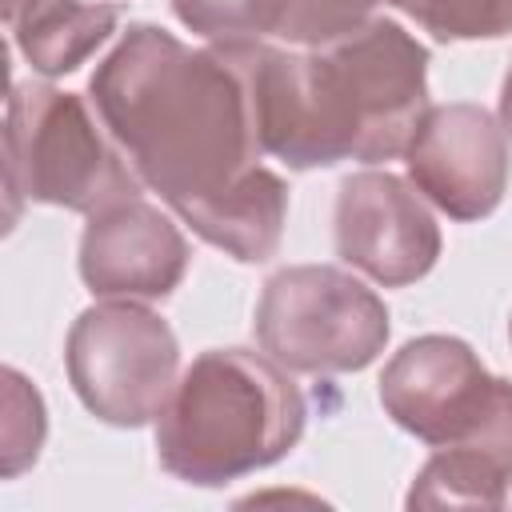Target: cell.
Masks as SVG:
<instances>
[{
  "mask_svg": "<svg viewBox=\"0 0 512 512\" xmlns=\"http://www.w3.org/2000/svg\"><path fill=\"white\" fill-rule=\"evenodd\" d=\"M384 4H392V8H396V4H400V0H384Z\"/></svg>",
  "mask_w": 512,
  "mask_h": 512,
  "instance_id": "obj_20",
  "label": "cell"
},
{
  "mask_svg": "<svg viewBox=\"0 0 512 512\" xmlns=\"http://www.w3.org/2000/svg\"><path fill=\"white\" fill-rule=\"evenodd\" d=\"M304 416V392L284 364L248 348H208L156 416V456L184 484H228L288 456Z\"/></svg>",
  "mask_w": 512,
  "mask_h": 512,
  "instance_id": "obj_2",
  "label": "cell"
},
{
  "mask_svg": "<svg viewBox=\"0 0 512 512\" xmlns=\"http://www.w3.org/2000/svg\"><path fill=\"white\" fill-rule=\"evenodd\" d=\"M508 132L480 104H436L420 116L404 164L416 192L452 220L488 216L508 188Z\"/></svg>",
  "mask_w": 512,
  "mask_h": 512,
  "instance_id": "obj_10",
  "label": "cell"
},
{
  "mask_svg": "<svg viewBox=\"0 0 512 512\" xmlns=\"http://www.w3.org/2000/svg\"><path fill=\"white\" fill-rule=\"evenodd\" d=\"M508 336H512V324H508Z\"/></svg>",
  "mask_w": 512,
  "mask_h": 512,
  "instance_id": "obj_21",
  "label": "cell"
},
{
  "mask_svg": "<svg viewBox=\"0 0 512 512\" xmlns=\"http://www.w3.org/2000/svg\"><path fill=\"white\" fill-rule=\"evenodd\" d=\"M436 40H496L512 32V0H400Z\"/></svg>",
  "mask_w": 512,
  "mask_h": 512,
  "instance_id": "obj_16",
  "label": "cell"
},
{
  "mask_svg": "<svg viewBox=\"0 0 512 512\" xmlns=\"http://www.w3.org/2000/svg\"><path fill=\"white\" fill-rule=\"evenodd\" d=\"M336 60L356 116V160L376 164L404 156L420 116L428 112V52L396 20H368L356 32L324 44Z\"/></svg>",
  "mask_w": 512,
  "mask_h": 512,
  "instance_id": "obj_8",
  "label": "cell"
},
{
  "mask_svg": "<svg viewBox=\"0 0 512 512\" xmlns=\"http://www.w3.org/2000/svg\"><path fill=\"white\" fill-rule=\"evenodd\" d=\"M336 252L384 288H404L432 272L440 228L416 184L392 172H356L336 192Z\"/></svg>",
  "mask_w": 512,
  "mask_h": 512,
  "instance_id": "obj_9",
  "label": "cell"
},
{
  "mask_svg": "<svg viewBox=\"0 0 512 512\" xmlns=\"http://www.w3.org/2000/svg\"><path fill=\"white\" fill-rule=\"evenodd\" d=\"M88 92L140 184L172 212L232 188L264 156L248 92L216 44L188 48L156 24H132Z\"/></svg>",
  "mask_w": 512,
  "mask_h": 512,
  "instance_id": "obj_1",
  "label": "cell"
},
{
  "mask_svg": "<svg viewBox=\"0 0 512 512\" xmlns=\"http://www.w3.org/2000/svg\"><path fill=\"white\" fill-rule=\"evenodd\" d=\"M4 20L36 72L64 76L116 32L120 8L112 0H4Z\"/></svg>",
  "mask_w": 512,
  "mask_h": 512,
  "instance_id": "obj_13",
  "label": "cell"
},
{
  "mask_svg": "<svg viewBox=\"0 0 512 512\" xmlns=\"http://www.w3.org/2000/svg\"><path fill=\"white\" fill-rule=\"evenodd\" d=\"M292 0H172L184 28L208 36L212 44L276 40Z\"/></svg>",
  "mask_w": 512,
  "mask_h": 512,
  "instance_id": "obj_15",
  "label": "cell"
},
{
  "mask_svg": "<svg viewBox=\"0 0 512 512\" xmlns=\"http://www.w3.org/2000/svg\"><path fill=\"white\" fill-rule=\"evenodd\" d=\"M0 476H20L44 444V404L40 392L16 372L4 368V408H0Z\"/></svg>",
  "mask_w": 512,
  "mask_h": 512,
  "instance_id": "obj_17",
  "label": "cell"
},
{
  "mask_svg": "<svg viewBox=\"0 0 512 512\" xmlns=\"http://www.w3.org/2000/svg\"><path fill=\"white\" fill-rule=\"evenodd\" d=\"M380 0H292L276 40L288 48H324L372 20Z\"/></svg>",
  "mask_w": 512,
  "mask_h": 512,
  "instance_id": "obj_18",
  "label": "cell"
},
{
  "mask_svg": "<svg viewBox=\"0 0 512 512\" xmlns=\"http://www.w3.org/2000/svg\"><path fill=\"white\" fill-rule=\"evenodd\" d=\"M140 188V176L84 96L32 80L12 84L4 112L8 224L24 200L92 216L140 196Z\"/></svg>",
  "mask_w": 512,
  "mask_h": 512,
  "instance_id": "obj_3",
  "label": "cell"
},
{
  "mask_svg": "<svg viewBox=\"0 0 512 512\" xmlns=\"http://www.w3.org/2000/svg\"><path fill=\"white\" fill-rule=\"evenodd\" d=\"M384 412L428 448H468L512 476V384L456 336L408 340L380 376Z\"/></svg>",
  "mask_w": 512,
  "mask_h": 512,
  "instance_id": "obj_5",
  "label": "cell"
},
{
  "mask_svg": "<svg viewBox=\"0 0 512 512\" xmlns=\"http://www.w3.org/2000/svg\"><path fill=\"white\" fill-rule=\"evenodd\" d=\"M256 340L292 372H360L388 344V308L344 268L296 264L264 284Z\"/></svg>",
  "mask_w": 512,
  "mask_h": 512,
  "instance_id": "obj_6",
  "label": "cell"
},
{
  "mask_svg": "<svg viewBox=\"0 0 512 512\" xmlns=\"http://www.w3.org/2000/svg\"><path fill=\"white\" fill-rule=\"evenodd\" d=\"M512 476L468 448H436L408 492V508H500Z\"/></svg>",
  "mask_w": 512,
  "mask_h": 512,
  "instance_id": "obj_14",
  "label": "cell"
},
{
  "mask_svg": "<svg viewBox=\"0 0 512 512\" xmlns=\"http://www.w3.org/2000/svg\"><path fill=\"white\" fill-rule=\"evenodd\" d=\"M500 128L512 136V68L504 76V92H500Z\"/></svg>",
  "mask_w": 512,
  "mask_h": 512,
  "instance_id": "obj_19",
  "label": "cell"
},
{
  "mask_svg": "<svg viewBox=\"0 0 512 512\" xmlns=\"http://www.w3.org/2000/svg\"><path fill=\"white\" fill-rule=\"evenodd\" d=\"M236 68L256 144L288 168H328L356 160L360 116L328 48H276L268 40L216 44Z\"/></svg>",
  "mask_w": 512,
  "mask_h": 512,
  "instance_id": "obj_4",
  "label": "cell"
},
{
  "mask_svg": "<svg viewBox=\"0 0 512 512\" xmlns=\"http://www.w3.org/2000/svg\"><path fill=\"white\" fill-rule=\"evenodd\" d=\"M176 216L212 248H224L228 256L244 264H260L280 248L284 216H288V188L276 172L256 164L232 188L208 200H196L180 208Z\"/></svg>",
  "mask_w": 512,
  "mask_h": 512,
  "instance_id": "obj_12",
  "label": "cell"
},
{
  "mask_svg": "<svg viewBox=\"0 0 512 512\" xmlns=\"http://www.w3.org/2000/svg\"><path fill=\"white\" fill-rule=\"evenodd\" d=\"M80 404L116 428L156 420L176 388L180 344L140 300H104L76 316L64 348Z\"/></svg>",
  "mask_w": 512,
  "mask_h": 512,
  "instance_id": "obj_7",
  "label": "cell"
},
{
  "mask_svg": "<svg viewBox=\"0 0 512 512\" xmlns=\"http://www.w3.org/2000/svg\"><path fill=\"white\" fill-rule=\"evenodd\" d=\"M188 272L180 228L144 200L92 212L80 236V276L100 300H164Z\"/></svg>",
  "mask_w": 512,
  "mask_h": 512,
  "instance_id": "obj_11",
  "label": "cell"
}]
</instances>
